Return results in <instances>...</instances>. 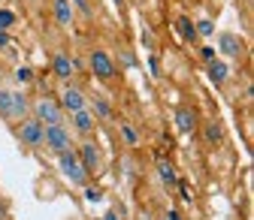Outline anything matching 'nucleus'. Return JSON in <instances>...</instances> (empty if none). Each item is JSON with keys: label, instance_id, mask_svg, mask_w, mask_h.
Segmentation results:
<instances>
[{"label": "nucleus", "instance_id": "1", "mask_svg": "<svg viewBox=\"0 0 254 220\" xmlns=\"http://www.w3.org/2000/svg\"><path fill=\"white\" fill-rule=\"evenodd\" d=\"M58 166H61V175L67 178L73 187H85V184H88V172H85L79 154H76L73 148L64 151V154H58Z\"/></svg>", "mask_w": 254, "mask_h": 220}, {"label": "nucleus", "instance_id": "2", "mask_svg": "<svg viewBox=\"0 0 254 220\" xmlns=\"http://www.w3.org/2000/svg\"><path fill=\"white\" fill-rule=\"evenodd\" d=\"M43 145L55 154H64L73 148V136L64 124H43Z\"/></svg>", "mask_w": 254, "mask_h": 220}, {"label": "nucleus", "instance_id": "3", "mask_svg": "<svg viewBox=\"0 0 254 220\" xmlns=\"http://www.w3.org/2000/svg\"><path fill=\"white\" fill-rule=\"evenodd\" d=\"M27 112V97L21 90H0V118L21 121Z\"/></svg>", "mask_w": 254, "mask_h": 220}, {"label": "nucleus", "instance_id": "4", "mask_svg": "<svg viewBox=\"0 0 254 220\" xmlns=\"http://www.w3.org/2000/svg\"><path fill=\"white\" fill-rule=\"evenodd\" d=\"M64 115H67V112H64L61 103L52 100V97H43V100L34 103V118L40 124H64Z\"/></svg>", "mask_w": 254, "mask_h": 220}, {"label": "nucleus", "instance_id": "5", "mask_svg": "<svg viewBox=\"0 0 254 220\" xmlns=\"http://www.w3.org/2000/svg\"><path fill=\"white\" fill-rule=\"evenodd\" d=\"M15 136L21 139V145L27 148H40L43 145V124L37 118H21V124L15 127Z\"/></svg>", "mask_w": 254, "mask_h": 220}, {"label": "nucleus", "instance_id": "6", "mask_svg": "<svg viewBox=\"0 0 254 220\" xmlns=\"http://www.w3.org/2000/svg\"><path fill=\"white\" fill-rule=\"evenodd\" d=\"M88 64H91V73L97 76V79H103V82L115 76V64H112V57H109L106 51H100V48H97V51H91Z\"/></svg>", "mask_w": 254, "mask_h": 220}, {"label": "nucleus", "instance_id": "7", "mask_svg": "<svg viewBox=\"0 0 254 220\" xmlns=\"http://www.w3.org/2000/svg\"><path fill=\"white\" fill-rule=\"evenodd\" d=\"M58 103H61V109H64V112H70V115H73V112H79V109H88L85 93H82L79 88H73V85H67V88L61 90V100H58Z\"/></svg>", "mask_w": 254, "mask_h": 220}, {"label": "nucleus", "instance_id": "8", "mask_svg": "<svg viewBox=\"0 0 254 220\" xmlns=\"http://www.w3.org/2000/svg\"><path fill=\"white\" fill-rule=\"evenodd\" d=\"M76 154H79V160H82V166H85L88 175H94V172L100 169V154H97V145H94V142H82Z\"/></svg>", "mask_w": 254, "mask_h": 220}, {"label": "nucleus", "instance_id": "9", "mask_svg": "<svg viewBox=\"0 0 254 220\" xmlns=\"http://www.w3.org/2000/svg\"><path fill=\"white\" fill-rule=\"evenodd\" d=\"M218 51L224 57H239L242 54V40L236 34H221L218 37Z\"/></svg>", "mask_w": 254, "mask_h": 220}, {"label": "nucleus", "instance_id": "10", "mask_svg": "<svg viewBox=\"0 0 254 220\" xmlns=\"http://www.w3.org/2000/svg\"><path fill=\"white\" fill-rule=\"evenodd\" d=\"M70 121H73V130H76L79 136H91V133H94V115H91L88 109L73 112V115H70Z\"/></svg>", "mask_w": 254, "mask_h": 220}, {"label": "nucleus", "instance_id": "11", "mask_svg": "<svg viewBox=\"0 0 254 220\" xmlns=\"http://www.w3.org/2000/svg\"><path fill=\"white\" fill-rule=\"evenodd\" d=\"M176 127H179V133H194L197 130V112L194 109H179L176 112Z\"/></svg>", "mask_w": 254, "mask_h": 220}, {"label": "nucleus", "instance_id": "12", "mask_svg": "<svg viewBox=\"0 0 254 220\" xmlns=\"http://www.w3.org/2000/svg\"><path fill=\"white\" fill-rule=\"evenodd\" d=\"M55 21L61 24V27H70L73 24V3L70 0H55Z\"/></svg>", "mask_w": 254, "mask_h": 220}, {"label": "nucleus", "instance_id": "13", "mask_svg": "<svg viewBox=\"0 0 254 220\" xmlns=\"http://www.w3.org/2000/svg\"><path fill=\"white\" fill-rule=\"evenodd\" d=\"M52 73H55L58 79H70V76H73V60H70L67 54H55V60H52Z\"/></svg>", "mask_w": 254, "mask_h": 220}, {"label": "nucleus", "instance_id": "14", "mask_svg": "<svg viewBox=\"0 0 254 220\" xmlns=\"http://www.w3.org/2000/svg\"><path fill=\"white\" fill-rule=\"evenodd\" d=\"M206 73H209V79H212V85H218V88H221V85H224V82H227V67H224V64H221V60H218V57H215V60H209V70H206Z\"/></svg>", "mask_w": 254, "mask_h": 220}, {"label": "nucleus", "instance_id": "15", "mask_svg": "<svg viewBox=\"0 0 254 220\" xmlns=\"http://www.w3.org/2000/svg\"><path fill=\"white\" fill-rule=\"evenodd\" d=\"M176 27H179V34H182L185 43H194V40H197V27H194V21H190V18L182 15V18L176 21Z\"/></svg>", "mask_w": 254, "mask_h": 220}, {"label": "nucleus", "instance_id": "16", "mask_svg": "<svg viewBox=\"0 0 254 220\" xmlns=\"http://www.w3.org/2000/svg\"><path fill=\"white\" fill-rule=\"evenodd\" d=\"M157 175H161V181H164V184H170V187L176 184V172H173V166H170V163H157Z\"/></svg>", "mask_w": 254, "mask_h": 220}, {"label": "nucleus", "instance_id": "17", "mask_svg": "<svg viewBox=\"0 0 254 220\" xmlns=\"http://www.w3.org/2000/svg\"><path fill=\"white\" fill-rule=\"evenodd\" d=\"M194 27H197V37H212V30H215V24H212L209 18H203V21H197Z\"/></svg>", "mask_w": 254, "mask_h": 220}, {"label": "nucleus", "instance_id": "18", "mask_svg": "<svg viewBox=\"0 0 254 220\" xmlns=\"http://www.w3.org/2000/svg\"><path fill=\"white\" fill-rule=\"evenodd\" d=\"M30 79H34V70H30V67H18V70H15V82H18V85H27Z\"/></svg>", "mask_w": 254, "mask_h": 220}, {"label": "nucleus", "instance_id": "19", "mask_svg": "<svg viewBox=\"0 0 254 220\" xmlns=\"http://www.w3.org/2000/svg\"><path fill=\"white\" fill-rule=\"evenodd\" d=\"M94 112H97L100 118H106V121L112 118V109H109V103H103V100H94Z\"/></svg>", "mask_w": 254, "mask_h": 220}, {"label": "nucleus", "instance_id": "20", "mask_svg": "<svg viewBox=\"0 0 254 220\" xmlns=\"http://www.w3.org/2000/svg\"><path fill=\"white\" fill-rule=\"evenodd\" d=\"M15 24V15L9 12V9H0V30H6V27H12Z\"/></svg>", "mask_w": 254, "mask_h": 220}, {"label": "nucleus", "instance_id": "21", "mask_svg": "<svg viewBox=\"0 0 254 220\" xmlns=\"http://www.w3.org/2000/svg\"><path fill=\"white\" fill-rule=\"evenodd\" d=\"M206 139L209 142H218L221 139V127H218V124H209V127H206Z\"/></svg>", "mask_w": 254, "mask_h": 220}, {"label": "nucleus", "instance_id": "22", "mask_svg": "<svg viewBox=\"0 0 254 220\" xmlns=\"http://www.w3.org/2000/svg\"><path fill=\"white\" fill-rule=\"evenodd\" d=\"M121 133H124L127 145H136V142H139V139H136V130H133V127H127V124H124V127H121Z\"/></svg>", "mask_w": 254, "mask_h": 220}, {"label": "nucleus", "instance_id": "23", "mask_svg": "<svg viewBox=\"0 0 254 220\" xmlns=\"http://www.w3.org/2000/svg\"><path fill=\"white\" fill-rule=\"evenodd\" d=\"M70 3H73L82 15H91V3H88V0H70Z\"/></svg>", "mask_w": 254, "mask_h": 220}, {"label": "nucleus", "instance_id": "24", "mask_svg": "<svg viewBox=\"0 0 254 220\" xmlns=\"http://www.w3.org/2000/svg\"><path fill=\"white\" fill-rule=\"evenodd\" d=\"M85 199H88V202H100V190H97V187H88V190H85Z\"/></svg>", "mask_w": 254, "mask_h": 220}, {"label": "nucleus", "instance_id": "25", "mask_svg": "<svg viewBox=\"0 0 254 220\" xmlns=\"http://www.w3.org/2000/svg\"><path fill=\"white\" fill-rule=\"evenodd\" d=\"M200 57L206 60V64H209V60H215V48H212V45H203V48H200Z\"/></svg>", "mask_w": 254, "mask_h": 220}, {"label": "nucleus", "instance_id": "26", "mask_svg": "<svg viewBox=\"0 0 254 220\" xmlns=\"http://www.w3.org/2000/svg\"><path fill=\"white\" fill-rule=\"evenodd\" d=\"M148 67H151V76H161V60H157V57L148 60Z\"/></svg>", "mask_w": 254, "mask_h": 220}, {"label": "nucleus", "instance_id": "27", "mask_svg": "<svg viewBox=\"0 0 254 220\" xmlns=\"http://www.w3.org/2000/svg\"><path fill=\"white\" fill-rule=\"evenodd\" d=\"M167 220H182V214H179V211H170V214H167Z\"/></svg>", "mask_w": 254, "mask_h": 220}, {"label": "nucleus", "instance_id": "28", "mask_svg": "<svg viewBox=\"0 0 254 220\" xmlns=\"http://www.w3.org/2000/svg\"><path fill=\"white\" fill-rule=\"evenodd\" d=\"M106 220H115V214H109V217H106Z\"/></svg>", "mask_w": 254, "mask_h": 220}, {"label": "nucleus", "instance_id": "29", "mask_svg": "<svg viewBox=\"0 0 254 220\" xmlns=\"http://www.w3.org/2000/svg\"><path fill=\"white\" fill-rule=\"evenodd\" d=\"M115 3H121V0H115Z\"/></svg>", "mask_w": 254, "mask_h": 220}]
</instances>
